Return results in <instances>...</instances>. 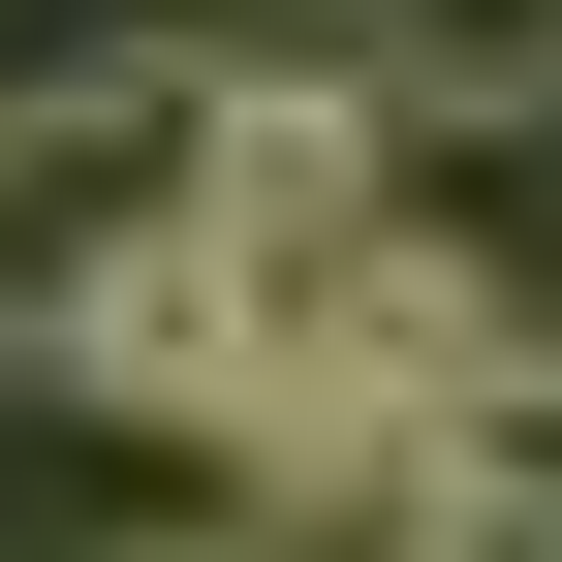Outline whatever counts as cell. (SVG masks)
Here are the masks:
<instances>
[{"mask_svg": "<svg viewBox=\"0 0 562 562\" xmlns=\"http://www.w3.org/2000/svg\"><path fill=\"white\" fill-rule=\"evenodd\" d=\"M188 188H220V63H32L0 94V344L63 375V313H94L125 250H188Z\"/></svg>", "mask_w": 562, "mask_h": 562, "instance_id": "obj_1", "label": "cell"}, {"mask_svg": "<svg viewBox=\"0 0 562 562\" xmlns=\"http://www.w3.org/2000/svg\"><path fill=\"white\" fill-rule=\"evenodd\" d=\"M344 63L406 94V157H469V125H562V0H344Z\"/></svg>", "mask_w": 562, "mask_h": 562, "instance_id": "obj_2", "label": "cell"}, {"mask_svg": "<svg viewBox=\"0 0 562 562\" xmlns=\"http://www.w3.org/2000/svg\"><path fill=\"white\" fill-rule=\"evenodd\" d=\"M406 469H469V501H531V531H562V344H501V375H469Z\"/></svg>", "mask_w": 562, "mask_h": 562, "instance_id": "obj_3", "label": "cell"}]
</instances>
